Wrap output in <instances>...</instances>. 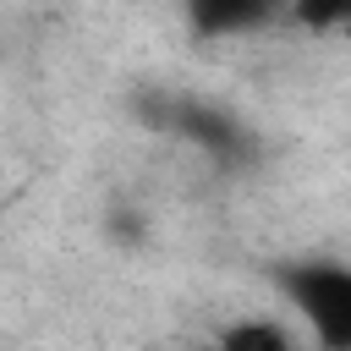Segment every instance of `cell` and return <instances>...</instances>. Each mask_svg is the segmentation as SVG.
I'll use <instances>...</instances> for the list:
<instances>
[{"instance_id": "6da1fadb", "label": "cell", "mask_w": 351, "mask_h": 351, "mask_svg": "<svg viewBox=\"0 0 351 351\" xmlns=\"http://www.w3.org/2000/svg\"><path fill=\"white\" fill-rule=\"evenodd\" d=\"M280 291L307 318L318 346L351 351V269H340V263H285Z\"/></svg>"}, {"instance_id": "7a4b0ae2", "label": "cell", "mask_w": 351, "mask_h": 351, "mask_svg": "<svg viewBox=\"0 0 351 351\" xmlns=\"http://www.w3.org/2000/svg\"><path fill=\"white\" fill-rule=\"evenodd\" d=\"M285 0H186V22L197 38H236L263 22H274Z\"/></svg>"}, {"instance_id": "3957f363", "label": "cell", "mask_w": 351, "mask_h": 351, "mask_svg": "<svg viewBox=\"0 0 351 351\" xmlns=\"http://www.w3.org/2000/svg\"><path fill=\"white\" fill-rule=\"evenodd\" d=\"M285 16L307 33H335L351 22V0H285Z\"/></svg>"}, {"instance_id": "277c9868", "label": "cell", "mask_w": 351, "mask_h": 351, "mask_svg": "<svg viewBox=\"0 0 351 351\" xmlns=\"http://www.w3.org/2000/svg\"><path fill=\"white\" fill-rule=\"evenodd\" d=\"M219 346H230V351H285L291 335L274 329V324H236V329H219Z\"/></svg>"}]
</instances>
